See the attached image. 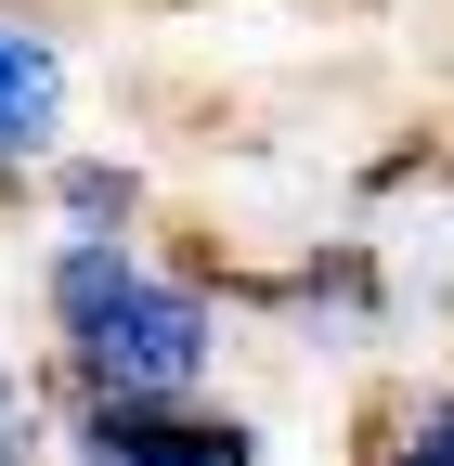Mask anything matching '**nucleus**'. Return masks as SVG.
Instances as JSON below:
<instances>
[{"label": "nucleus", "mask_w": 454, "mask_h": 466, "mask_svg": "<svg viewBox=\"0 0 454 466\" xmlns=\"http://www.w3.org/2000/svg\"><path fill=\"white\" fill-rule=\"evenodd\" d=\"M52 324H66L78 376L104 401H182L208 376V299L195 285H156L130 247H104V233H78V247L52 259Z\"/></svg>", "instance_id": "1"}, {"label": "nucleus", "mask_w": 454, "mask_h": 466, "mask_svg": "<svg viewBox=\"0 0 454 466\" xmlns=\"http://www.w3.org/2000/svg\"><path fill=\"white\" fill-rule=\"evenodd\" d=\"M78 453L91 466H260V441L234 415H195V401H91Z\"/></svg>", "instance_id": "2"}, {"label": "nucleus", "mask_w": 454, "mask_h": 466, "mask_svg": "<svg viewBox=\"0 0 454 466\" xmlns=\"http://www.w3.org/2000/svg\"><path fill=\"white\" fill-rule=\"evenodd\" d=\"M52 116H66V66H52V39L0 26V168H26L52 143Z\"/></svg>", "instance_id": "3"}, {"label": "nucleus", "mask_w": 454, "mask_h": 466, "mask_svg": "<svg viewBox=\"0 0 454 466\" xmlns=\"http://www.w3.org/2000/svg\"><path fill=\"white\" fill-rule=\"evenodd\" d=\"M66 208L104 233V220H130V168H66Z\"/></svg>", "instance_id": "4"}, {"label": "nucleus", "mask_w": 454, "mask_h": 466, "mask_svg": "<svg viewBox=\"0 0 454 466\" xmlns=\"http://www.w3.org/2000/svg\"><path fill=\"white\" fill-rule=\"evenodd\" d=\"M39 453V401H26V376L0 363V466H26Z\"/></svg>", "instance_id": "5"}, {"label": "nucleus", "mask_w": 454, "mask_h": 466, "mask_svg": "<svg viewBox=\"0 0 454 466\" xmlns=\"http://www.w3.org/2000/svg\"><path fill=\"white\" fill-rule=\"evenodd\" d=\"M403 466H454V401H428V415H416V441H403Z\"/></svg>", "instance_id": "6"}]
</instances>
